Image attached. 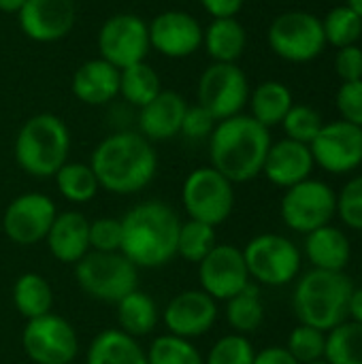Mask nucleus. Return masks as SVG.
<instances>
[{
    "label": "nucleus",
    "mask_w": 362,
    "mask_h": 364,
    "mask_svg": "<svg viewBox=\"0 0 362 364\" xmlns=\"http://www.w3.org/2000/svg\"><path fill=\"white\" fill-rule=\"evenodd\" d=\"M90 166L100 190L130 196L145 190L158 171V154L141 132L122 130L105 136L92 151Z\"/></svg>",
    "instance_id": "1"
},
{
    "label": "nucleus",
    "mask_w": 362,
    "mask_h": 364,
    "mask_svg": "<svg viewBox=\"0 0 362 364\" xmlns=\"http://www.w3.org/2000/svg\"><path fill=\"white\" fill-rule=\"evenodd\" d=\"M122 222L119 252L141 271L166 267L177 256L181 220L162 200H143L126 211Z\"/></svg>",
    "instance_id": "2"
},
{
    "label": "nucleus",
    "mask_w": 362,
    "mask_h": 364,
    "mask_svg": "<svg viewBox=\"0 0 362 364\" xmlns=\"http://www.w3.org/2000/svg\"><path fill=\"white\" fill-rule=\"evenodd\" d=\"M269 128L252 115H235L215 124L209 136L211 166L233 183H245L262 173L269 147Z\"/></svg>",
    "instance_id": "3"
},
{
    "label": "nucleus",
    "mask_w": 362,
    "mask_h": 364,
    "mask_svg": "<svg viewBox=\"0 0 362 364\" xmlns=\"http://www.w3.org/2000/svg\"><path fill=\"white\" fill-rule=\"evenodd\" d=\"M352 292L354 284L344 271L314 269L297 282L292 296L294 316L299 324L329 333L346 322Z\"/></svg>",
    "instance_id": "4"
},
{
    "label": "nucleus",
    "mask_w": 362,
    "mask_h": 364,
    "mask_svg": "<svg viewBox=\"0 0 362 364\" xmlns=\"http://www.w3.org/2000/svg\"><path fill=\"white\" fill-rule=\"evenodd\" d=\"M17 166L36 179L53 177L70 154V132L53 113H38L23 122L15 136Z\"/></svg>",
    "instance_id": "5"
},
{
    "label": "nucleus",
    "mask_w": 362,
    "mask_h": 364,
    "mask_svg": "<svg viewBox=\"0 0 362 364\" xmlns=\"http://www.w3.org/2000/svg\"><path fill=\"white\" fill-rule=\"evenodd\" d=\"M75 279L79 290L92 301L117 305L139 288V269L122 252H87L75 264Z\"/></svg>",
    "instance_id": "6"
},
{
    "label": "nucleus",
    "mask_w": 362,
    "mask_h": 364,
    "mask_svg": "<svg viewBox=\"0 0 362 364\" xmlns=\"http://www.w3.org/2000/svg\"><path fill=\"white\" fill-rule=\"evenodd\" d=\"M181 207L188 220H196L215 228L233 215L235 183L218 173L211 164L198 166L183 179Z\"/></svg>",
    "instance_id": "7"
},
{
    "label": "nucleus",
    "mask_w": 362,
    "mask_h": 364,
    "mask_svg": "<svg viewBox=\"0 0 362 364\" xmlns=\"http://www.w3.org/2000/svg\"><path fill=\"white\" fill-rule=\"evenodd\" d=\"M250 279L262 286L280 288L297 279L301 271V250L282 235L265 232L241 250Z\"/></svg>",
    "instance_id": "8"
},
{
    "label": "nucleus",
    "mask_w": 362,
    "mask_h": 364,
    "mask_svg": "<svg viewBox=\"0 0 362 364\" xmlns=\"http://www.w3.org/2000/svg\"><path fill=\"white\" fill-rule=\"evenodd\" d=\"M269 47L288 62H312L324 51L326 38L322 19L309 11H286L269 28Z\"/></svg>",
    "instance_id": "9"
},
{
    "label": "nucleus",
    "mask_w": 362,
    "mask_h": 364,
    "mask_svg": "<svg viewBox=\"0 0 362 364\" xmlns=\"http://www.w3.org/2000/svg\"><path fill=\"white\" fill-rule=\"evenodd\" d=\"M21 348L30 363L70 364L79 354V337L66 318L51 311L47 316L26 320Z\"/></svg>",
    "instance_id": "10"
},
{
    "label": "nucleus",
    "mask_w": 362,
    "mask_h": 364,
    "mask_svg": "<svg viewBox=\"0 0 362 364\" xmlns=\"http://www.w3.org/2000/svg\"><path fill=\"white\" fill-rule=\"evenodd\" d=\"M280 211L290 230L309 235L333 222L337 215V194L329 183L309 177L286 190Z\"/></svg>",
    "instance_id": "11"
},
{
    "label": "nucleus",
    "mask_w": 362,
    "mask_h": 364,
    "mask_svg": "<svg viewBox=\"0 0 362 364\" xmlns=\"http://www.w3.org/2000/svg\"><path fill=\"white\" fill-rule=\"evenodd\" d=\"M250 100V83L237 64L213 62L198 79V105L207 109L215 122L235 117Z\"/></svg>",
    "instance_id": "12"
},
{
    "label": "nucleus",
    "mask_w": 362,
    "mask_h": 364,
    "mask_svg": "<svg viewBox=\"0 0 362 364\" xmlns=\"http://www.w3.org/2000/svg\"><path fill=\"white\" fill-rule=\"evenodd\" d=\"M149 49V26L134 13L111 15L98 30V53L117 70L145 62Z\"/></svg>",
    "instance_id": "13"
},
{
    "label": "nucleus",
    "mask_w": 362,
    "mask_h": 364,
    "mask_svg": "<svg viewBox=\"0 0 362 364\" xmlns=\"http://www.w3.org/2000/svg\"><path fill=\"white\" fill-rule=\"evenodd\" d=\"M58 215L55 203L43 192H23L9 203L2 213L4 237L21 247L45 241Z\"/></svg>",
    "instance_id": "14"
},
{
    "label": "nucleus",
    "mask_w": 362,
    "mask_h": 364,
    "mask_svg": "<svg viewBox=\"0 0 362 364\" xmlns=\"http://www.w3.org/2000/svg\"><path fill=\"white\" fill-rule=\"evenodd\" d=\"M198 286L213 301H228L252 284L243 252L230 243H218L198 264Z\"/></svg>",
    "instance_id": "15"
},
{
    "label": "nucleus",
    "mask_w": 362,
    "mask_h": 364,
    "mask_svg": "<svg viewBox=\"0 0 362 364\" xmlns=\"http://www.w3.org/2000/svg\"><path fill=\"white\" fill-rule=\"evenodd\" d=\"M309 149L314 162L326 173H352L362 164V128L344 119L324 124Z\"/></svg>",
    "instance_id": "16"
},
{
    "label": "nucleus",
    "mask_w": 362,
    "mask_h": 364,
    "mask_svg": "<svg viewBox=\"0 0 362 364\" xmlns=\"http://www.w3.org/2000/svg\"><path fill=\"white\" fill-rule=\"evenodd\" d=\"M160 320L169 335L192 341L213 328L218 320V301H213L201 288L183 290L166 303Z\"/></svg>",
    "instance_id": "17"
},
{
    "label": "nucleus",
    "mask_w": 362,
    "mask_h": 364,
    "mask_svg": "<svg viewBox=\"0 0 362 364\" xmlns=\"http://www.w3.org/2000/svg\"><path fill=\"white\" fill-rule=\"evenodd\" d=\"M149 26V45L173 60L188 58L203 47V26L186 11H164Z\"/></svg>",
    "instance_id": "18"
},
{
    "label": "nucleus",
    "mask_w": 362,
    "mask_h": 364,
    "mask_svg": "<svg viewBox=\"0 0 362 364\" xmlns=\"http://www.w3.org/2000/svg\"><path fill=\"white\" fill-rule=\"evenodd\" d=\"M21 32L36 43H55L75 26L77 9L73 0H26L17 13Z\"/></svg>",
    "instance_id": "19"
},
{
    "label": "nucleus",
    "mask_w": 362,
    "mask_h": 364,
    "mask_svg": "<svg viewBox=\"0 0 362 364\" xmlns=\"http://www.w3.org/2000/svg\"><path fill=\"white\" fill-rule=\"evenodd\" d=\"M314 166L316 162H314L309 145L292 141V139H282L277 143H271L262 173L273 186L288 190L309 179Z\"/></svg>",
    "instance_id": "20"
},
{
    "label": "nucleus",
    "mask_w": 362,
    "mask_h": 364,
    "mask_svg": "<svg viewBox=\"0 0 362 364\" xmlns=\"http://www.w3.org/2000/svg\"><path fill=\"white\" fill-rule=\"evenodd\" d=\"M45 243L58 262L77 264L90 252V220L79 211H58Z\"/></svg>",
    "instance_id": "21"
},
{
    "label": "nucleus",
    "mask_w": 362,
    "mask_h": 364,
    "mask_svg": "<svg viewBox=\"0 0 362 364\" xmlns=\"http://www.w3.org/2000/svg\"><path fill=\"white\" fill-rule=\"evenodd\" d=\"M188 102L181 94L162 90L151 102L139 109V132L147 141H169L181 132Z\"/></svg>",
    "instance_id": "22"
},
{
    "label": "nucleus",
    "mask_w": 362,
    "mask_h": 364,
    "mask_svg": "<svg viewBox=\"0 0 362 364\" xmlns=\"http://www.w3.org/2000/svg\"><path fill=\"white\" fill-rule=\"evenodd\" d=\"M70 85L83 105L100 107L119 96V70L102 58H94L75 70Z\"/></svg>",
    "instance_id": "23"
},
{
    "label": "nucleus",
    "mask_w": 362,
    "mask_h": 364,
    "mask_svg": "<svg viewBox=\"0 0 362 364\" xmlns=\"http://www.w3.org/2000/svg\"><path fill=\"white\" fill-rule=\"evenodd\" d=\"M305 256L320 271H346L352 258V245L344 230L335 226H322L307 235Z\"/></svg>",
    "instance_id": "24"
},
{
    "label": "nucleus",
    "mask_w": 362,
    "mask_h": 364,
    "mask_svg": "<svg viewBox=\"0 0 362 364\" xmlns=\"http://www.w3.org/2000/svg\"><path fill=\"white\" fill-rule=\"evenodd\" d=\"M85 364H147V354L139 339L119 328H107L92 339Z\"/></svg>",
    "instance_id": "25"
},
{
    "label": "nucleus",
    "mask_w": 362,
    "mask_h": 364,
    "mask_svg": "<svg viewBox=\"0 0 362 364\" xmlns=\"http://www.w3.org/2000/svg\"><path fill=\"white\" fill-rule=\"evenodd\" d=\"M203 45L213 62L237 64L247 45V34L237 17L213 19L203 32Z\"/></svg>",
    "instance_id": "26"
},
{
    "label": "nucleus",
    "mask_w": 362,
    "mask_h": 364,
    "mask_svg": "<svg viewBox=\"0 0 362 364\" xmlns=\"http://www.w3.org/2000/svg\"><path fill=\"white\" fill-rule=\"evenodd\" d=\"M117 324L119 331L126 335L141 339L156 331L160 324V307L158 303L143 290H132L128 296H124L117 305Z\"/></svg>",
    "instance_id": "27"
},
{
    "label": "nucleus",
    "mask_w": 362,
    "mask_h": 364,
    "mask_svg": "<svg viewBox=\"0 0 362 364\" xmlns=\"http://www.w3.org/2000/svg\"><path fill=\"white\" fill-rule=\"evenodd\" d=\"M13 305L26 320H34L53 311V288L38 273H23L13 284Z\"/></svg>",
    "instance_id": "28"
},
{
    "label": "nucleus",
    "mask_w": 362,
    "mask_h": 364,
    "mask_svg": "<svg viewBox=\"0 0 362 364\" xmlns=\"http://www.w3.org/2000/svg\"><path fill=\"white\" fill-rule=\"evenodd\" d=\"M252 117L265 128L277 126L284 122L288 111L292 109V92L280 81H265L250 94Z\"/></svg>",
    "instance_id": "29"
},
{
    "label": "nucleus",
    "mask_w": 362,
    "mask_h": 364,
    "mask_svg": "<svg viewBox=\"0 0 362 364\" xmlns=\"http://www.w3.org/2000/svg\"><path fill=\"white\" fill-rule=\"evenodd\" d=\"M226 322L237 335H252L265 322V305L258 286L250 284L226 301Z\"/></svg>",
    "instance_id": "30"
},
{
    "label": "nucleus",
    "mask_w": 362,
    "mask_h": 364,
    "mask_svg": "<svg viewBox=\"0 0 362 364\" xmlns=\"http://www.w3.org/2000/svg\"><path fill=\"white\" fill-rule=\"evenodd\" d=\"M55 188L64 200L73 205H85L96 198L100 183L90 166V162H66L55 175Z\"/></svg>",
    "instance_id": "31"
},
{
    "label": "nucleus",
    "mask_w": 362,
    "mask_h": 364,
    "mask_svg": "<svg viewBox=\"0 0 362 364\" xmlns=\"http://www.w3.org/2000/svg\"><path fill=\"white\" fill-rule=\"evenodd\" d=\"M162 92L158 73L147 64L139 62L119 70V94L132 107H145Z\"/></svg>",
    "instance_id": "32"
},
{
    "label": "nucleus",
    "mask_w": 362,
    "mask_h": 364,
    "mask_svg": "<svg viewBox=\"0 0 362 364\" xmlns=\"http://www.w3.org/2000/svg\"><path fill=\"white\" fill-rule=\"evenodd\" d=\"M324 360L329 364H362V324L350 320L329 331Z\"/></svg>",
    "instance_id": "33"
},
{
    "label": "nucleus",
    "mask_w": 362,
    "mask_h": 364,
    "mask_svg": "<svg viewBox=\"0 0 362 364\" xmlns=\"http://www.w3.org/2000/svg\"><path fill=\"white\" fill-rule=\"evenodd\" d=\"M218 245L215 228L196 220H186L177 235V256L198 264Z\"/></svg>",
    "instance_id": "34"
},
{
    "label": "nucleus",
    "mask_w": 362,
    "mask_h": 364,
    "mask_svg": "<svg viewBox=\"0 0 362 364\" xmlns=\"http://www.w3.org/2000/svg\"><path fill=\"white\" fill-rule=\"evenodd\" d=\"M147 364H205L203 354L190 339L175 335H160L145 350Z\"/></svg>",
    "instance_id": "35"
},
{
    "label": "nucleus",
    "mask_w": 362,
    "mask_h": 364,
    "mask_svg": "<svg viewBox=\"0 0 362 364\" xmlns=\"http://www.w3.org/2000/svg\"><path fill=\"white\" fill-rule=\"evenodd\" d=\"M324 38L333 47L341 49L348 45H356L362 36V19L348 4L335 6L329 11L326 19L322 21Z\"/></svg>",
    "instance_id": "36"
},
{
    "label": "nucleus",
    "mask_w": 362,
    "mask_h": 364,
    "mask_svg": "<svg viewBox=\"0 0 362 364\" xmlns=\"http://www.w3.org/2000/svg\"><path fill=\"white\" fill-rule=\"evenodd\" d=\"M286 350L294 356L299 364H309L316 360H324L326 352V333L318 331L307 324H299L286 343Z\"/></svg>",
    "instance_id": "37"
},
{
    "label": "nucleus",
    "mask_w": 362,
    "mask_h": 364,
    "mask_svg": "<svg viewBox=\"0 0 362 364\" xmlns=\"http://www.w3.org/2000/svg\"><path fill=\"white\" fill-rule=\"evenodd\" d=\"M254 356H256V350L252 341L245 335L230 333V335L220 337L211 346L205 364H254Z\"/></svg>",
    "instance_id": "38"
},
{
    "label": "nucleus",
    "mask_w": 362,
    "mask_h": 364,
    "mask_svg": "<svg viewBox=\"0 0 362 364\" xmlns=\"http://www.w3.org/2000/svg\"><path fill=\"white\" fill-rule=\"evenodd\" d=\"M282 126L286 130V139L309 145L318 136V132L322 130L324 122H322V115L314 107H309V105H292V109L284 117Z\"/></svg>",
    "instance_id": "39"
},
{
    "label": "nucleus",
    "mask_w": 362,
    "mask_h": 364,
    "mask_svg": "<svg viewBox=\"0 0 362 364\" xmlns=\"http://www.w3.org/2000/svg\"><path fill=\"white\" fill-rule=\"evenodd\" d=\"M337 215L348 228L362 232V175L350 179L337 194Z\"/></svg>",
    "instance_id": "40"
},
{
    "label": "nucleus",
    "mask_w": 362,
    "mask_h": 364,
    "mask_svg": "<svg viewBox=\"0 0 362 364\" xmlns=\"http://www.w3.org/2000/svg\"><path fill=\"white\" fill-rule=\"evenodd\" d=\"M122 247V222L117 218H98L90 222V252L111 254Z\"/></svg>",
    "instance_id": "41"
},
{
    "label": "nucleus",
    "mask_w": 362,
    "mask_h": 364,
    "mask_svg": "<svg viewBox=\"0 0 362 364\" xmlns=\"http://www.w3.org/2000/svg\"><path fill=\"white\" fill-rule=\"evenodd\" d=\"M335 102L344 122H350L362 128V79L341 83Z\"/></svg>",
    "instance_id": "42"
},
{
    "label": "nucleus",
    "mask_w": 362,
    "mask_h": 364,
    "mask_svg": "<svg viewBox=\"0 0 362 364\" xmlns=\"http://www.w3.org/2000/svg\"><path fill=\"white\" fill-rule=\"evenodd\" d=\"M215 119L213 115L203 109L201 105H194V107H188L186 109V115H183V122H181V132L186 139L190 141H201V139H209L213 128H215Z\"/></svg>",
    "instance_id": "43"
},
{
    "label": "nucleus",
    "mask_w": 362,
    "mask_h": 364,
    "mask_svg": "<svg viewBox=\"0 0 362 364\" xmlns=\"http://www.w3.org/2000/svg\"><path fill=\"white\" fill-rule=\"evenodd\" d=\"M335 70L341 77L344 83L348 81H361L362 79V49L358 45H348L337 51L335 58Z\"/></svg>",
    "instance_id": "44"
},
{
    "label": "nucleus",
    "mask_w": 362,
    "mask_h": 364,
    "mask_svg": "<svg viewBox=\"0 0 362 364\" xmlns=\"http://www.w3.org/2000/svg\"><path fill=\"white\" fill-rule=\"evenodd\" d=\"M203 9L213 17V19H220V17H235L245 0H201Z\"/></svg>",
    "instance_id": "45"
},
{
    "label": "nucleus",
    "mask_w": 362,
    "mask_h": 364,
    "mask_svg": "<svg viewBox=\"0 0 362 364\" xmlns=\"http://www.w3.org/2000/svg\"><path fill=\"white\" fill-rule=\"evenodd\" d=\"M254 364H299L294 356L284 346H269L260 352H256Z\"/></svg>",
    "instance_id": "46"
},
{
    "label": "nucleus",
    "mask_w": 362,
    "mask_h": 364,
    "mask_svg": "<svg viewBox=\"0 0 362 364\" xmlns=\"http://www.w3.org/2000/svg\"><path fill=\"white\" fill-rule=\"evenodd\" d=\"M348 316L352 322L362 324V288H354L350 303H348Z\"/></svg>",
    "instance_id": "47"
},
{
    "label": "nucleus",
    "mask_w": 362,
    "mask_h": 364,
    "mask_svg": "<svg viewBox=\"0 0 362 364\" xmlns=\"http://www.w3.org/2000/svg\"><path fill=\"white\" fill-rule=\"evenodd\" d=\"M26 0H0V11L2 13H19Z\"/></svg>",
    "instance_id": "48"
},
{
    "label": "nucleus",
    "mask_w": 362,
    "mask_h": 364,
    "mask_svg": "<svg viewBox=\"0 0 362 364\" xmlns=\"http://www.w3.org/2000/svg\"><path fill=\"white\" fill-rule=\"evenodd\" d=\"M346 4H348L356 15H361V19H362V0H348Z\"/></svg>",
    "instance_id": "49"
},
{
    "label": "nucleus",
    "mask_w": 362,
    "mask_h": 364,
    "mask_svg": "<svg viewBox=\"0 0 362 364\" xmlns=\"http://www.w3.org/2000/svg\"><path fill=\"white\" fill-rule=\"evenodd\" d=\"M309 364H329L326 360H316V363H309Z\"/></svg>",
    "instance_id": "50"
}]
</instances>
